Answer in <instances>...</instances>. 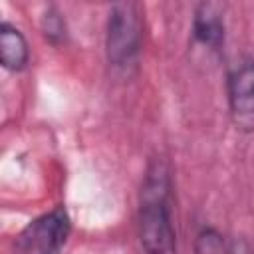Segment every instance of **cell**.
Returning a JSON list of instances; mask_svg holds the SVG:
<instances>
[{
    "instance_id": "obj_1",
    "label": "cell",
    "mask_w": 254,
    "mask_h": 254,
    "mask_svg": "<svg viewBox=\"0 0 254 254\" xmlns=\"http://www.w3.org/2000/svg\"><path fill=\"white\" fill-rule=\"evenodd\" d=\"M171 179L163 163H155L145 177L139 204V242L143 254H175L171 218Z\"/></svg>"
},
{
    "instance_id": "obj_5",
    "label": "cell",
    "mask_w": 254,
    "mask_h": 254,
    "mask_svg": "<svg viewBox=\"0 0 254 254\" xmlns=\"http://www.w3.org/2000/svg\"><path fill=\"white\" fill-rule=\"evenodd\" d=\"M192 32L200 44L208 46L210 50H218L224 42V18L220 4L214 2L198 4L192 18Z\"/></svg>"
},
{
    "instance_id": "obj_4",
    "label": "cell",
    "mask_w": 254,
    "mask_h": 254,
    "mask_svg": "<svg viewBox=\"0 0 254 254\" xmlns=\"http://www.w3.org/2000/svg\"><path fill=\"white\" fill-rule=\"evenodd\" d=\"M228 103L234 125L240 131H254V60H244L230 71Z\"/></svg>"
},
{
    "instance_id": "obj_8",
    "label": "cell",
    "mask_w": 254,
    "mask_h": 254,
    "mask_svg": "<svg viewBox=\"0 0 254 254\" xmlns=\"http://www.w3.org/2000/svg\"><path fill=\"white\" fill-rule=\"evenodd\" d=\"M42 30H44V34H46V38L50 42H54V44L62 42L64 36H65V24L62 20V14L58 10H54V8L48 10L44 20H42Z\"/></svg>"
},
{
    "instance_id": "obj_7",
    "label": "cell",
    "mask_w": 254,
    "mask_h": 254,
    "mask_svg": "<svg viewBox=\"0 0 254 254\" xmlns=\"http://www.w3.org/2000/svg\"><path fill=\"white\" fill-rule=\"evenodd\" d=\"M196 254H226L222 236L212 228H204L196 236Z\"/></svg>"
},
{
    "instance_id": "obj_3",
    "label": "cell",
    "mask_w": 254,
    "mask_h": 254,
    "mask_svg": "<svg viewBox=\"0 0 254 254\" xmlns=\"http://www.w3.org/2000/svg\"><path fill=\"white\" fill-rule=\"evenodd\" d=\"M69 234V216L58 206L28 222L12 244V254H58Z\"/></svg>"
},
{
    "instance_id": "obj_9",
    "label": "cell",
    "mask_w": 254,
    "mask_h": 254,
    "mask_svg": "<svg viewBox=\"0 0 254 254\" xmlns=\"http://www.w3.org/2000/svg\"><path fill=\"white\" fill-rule=\"evenodd\" d=\"M226 254H254L250 244L244 242V240H234L226 246Z\"/></svg>"
},
{
    "instance_id": "obj_6",
    "label": "cell",
    "mask_w": 254,
    "mask_h": 254,
    "mask_svg": "<svg viewBox=\"0 0 254 254\" xmlns=\"http://www.w3.org/2000/svg\"><path fill=\"white\" fill-rule=\"evenodd\" d=\"M30 58L28 42L18 28L8 22L0 24V62L10 71H20L26 67Z\"/></svg>"
},
{
    "instance_id": "obj_2",
    "label": "cell",
    "mask_w": 254,
    "mask_h": 254,
    "mask_svg": "<svg viewBox=\"0 0 254 254\" xmlns=\"http://www.w3.org/2000/svg\"><path fill=\"white\" fill-rule=\"evenodd\" d=\"M143 40V22L139 6L119 2L109 12L107 22V60L117 69H127L137 62Z\"/></svg>"
}]
</instances>
